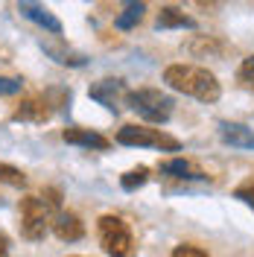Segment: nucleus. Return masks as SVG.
Wrapping results in <instances>:
<instances>
[{
	"mask_svg": "<svg viewBox=\"0 0 254 257\" xmlns=\"http://www.w3.org/2000/svg\"><path fill=\"white\" fill-rule=\"evenodd\" d=\"M117 144L123 146H152V149H167V152H178L181 144L164 135L161 128H149V126H123L117 132Z\"/></svg>",
	"mask_w": 254,
	"mask_h": 257,
	"instance_id": "nucleus-5",
	"label": "nucleus"
},
{
	"mask_svg": "<svg viewBox=\"0 0 254 257\" xmlns=\"http://www.w3.org/2000/svg\"><path fill=\"white\" fill-rule=\"evenodd\" d=\"M219 138L237 149H254V132L242 123H219Z\"/></svg>",
	"mask_w": 254,
	"mask_h": 257,
	"instance_id": "nucleus-11",
	"label": "nucleus"
},
{
	"mask_svg": "<svg viewBox=\"0 0 254 257\" xmlns=\"http://www.w3.org/2000/svg\"><path fill=\"white\" fill-rule=\"evenodd\" d=\"M62 138L73 146H85V149H108V138H102L94 128H82V126H70L62 132Z\"/></svg>",
	"mask_w": 254,
	"mask_h": 257,
	"instance_id": "nucleus-10",
	"label": "nucleus"
},
{
	"mask_svg": "<svg viewBox=\"0 0 254 257\" xmlns=\"http://www.w3.org/2000/svg\"><path fill=\"white\" fill-rule=\"evenodd\" d=\"M62 210V193L56 187L44 190L41 196L21 199V237L24 240H44L47 231H53V219Z\"/></svg>",
	"mask_w": 254,
	"mask_h": 257,
	"instance_id": "nucleus-1",
	"label": "nucleus"
},
{
	"mask_svg": "<svg viewBox=\"0 0 254 257\" xmlns=\"http://www.w3.org/2000/svg\"><path fill=\"white\" fill-rule=\"evenodd\" d=\"M0 181H3V184H9V187H27V176H24L18 167L3 164V161H0Z\"/></svg>",
	"mask_w": 254,
	"mask_h": 257,
	"instance_id": "nucleus-17",
	"label": "nucleus"
},
{
	"mask_svg": "<svg viewBox=\"0 0 254 257\" xmlns=\"http://www.w3.org/2000/svg\"><path fill=\"white\" fill-rule=\"evenodd\" d=\"M126 105L146 123H167L173 117V96L161 94L155 88H141V91H129Z\"/></svg>",
	"mask_w": 254,
	"mask_h": 257,
	"instance_id": "nucleus-4",
	"label": "nucleus"
},
{
	"mask_svg": "<svg viewBox=\"0 0 254 257\" xmlns=\"http://www.w3.org/2000/svg\"><path fill=\"white\" fill-rule=\"evenodd\" d=\"M196 3H202V6H207V3H219V0H196Z\"/></svg>",
	"mask_w": 254,
	"mask_h": 257,
	"instance_id": "nucleus-24",
	"label": "nucleus"
},
{
	"mask_svg": "<svg viewBox=\"0 0 254 257\" xmlns=\"http://www.w3.org/2000/svg\"><path fill=\"white\" fill-rule=\"evenodd\" d=\"M96 237H99V245L108 257H135L138 245H135V237H132V228H129L126 219H120L114 213L99 216Z\"/></svg>",
	"mask_w": 254,
	"mask_h": 257,
	"instance_id": "nucleus-3",
	"label": "nucleus"
},
{
	"mask_svg": "<svg viewBox=\"0 0 254 257\" xmlns=\"http://www.w3.org/2000/svg\"><path fill=\"white\" fill-rule=\"evenodd\" d=\"M187 50H190L193 56H205V53H207V56H210V53H213V56H219L225 47L216 41V38H210V35H196L190 44H187Z\"/></svg>",
	"mask_w": 254,
	"mask_h": 257,
	"instance_id": "nucleus-16",
	"label": "nucleus"
},
{
	"mask_svg": "<svg viewBox=\"0 0 254 257\" xmlns=\"http://www.w3.org/2000/svg\"><path fill=\"white\" fill-rule=\"evenodd\" d=\"M0 257H9V237L0 234Z\"/></svg>",
	"mask_w": 254,
	"mask_h": 257,
	"instance_id": "nucleus-23",
	"label": "nucleus"
},
{
	"mask_svg": "<svg viewBox=\"0 0 254 257\" xmlns=\"http://www.w3.org/2000/svg\"><path fill=\"white\" fill-rule=\"evenodd\" d=\"M149 181V170L146 167H138V170H129L126 176L120 178V184H123V190H138Z\"/></svg>",
	"mask_w": 254,
	"mask_h": 257,
	"instance_id": "nucleus-18",
	"label": "nucleus"
},
{
	"mask_svg": "<svg viewBox=\"0 0 254 257\" xmlns=\"http://www.w3.org/2000/svg\"><path fill=\"white\" fill-rule=\"evenodd\" d=\"M173 257H207V251L196 248V245H178L173 251Z\"/></svg>",
	"mask_w": 254,
	"mask_h": 257,
	"instance_id": "nucleus-22",
	"label": "nucleus"
},
{
	"mask_svg": "<svg viewBox=\"0 0 254 257\" xmlns=\"http://www.w3.org/2000/svg\"><path fill=\"white\" fill-rule=\"evenodd\" d=\"M158 30H196V21L190 15H184L181 9L167 6L158 15Z\"/></svg>",
	"mask_w": 254,
	"mask_h": 257,
	"instance_id": "nucleus-13",
	"label": "nucleus"
},
{
	"mask_svg": "<svg viewBox=\"0 0 254 257\" xmlns=\"http://www.w3.org/2000/svg\"><path fill=\"white\" fill-rule=\"evenodd\" d=\"M239 82H242L248 91H254V56H248L245 62L239 64Z\"/></svg>",
	"mask_w": 254,
	"mask_h": 257,
	"instance_id": "nucleus-19",
	"label": "nucleus"
},
{
	"mask_svg": "<svg viewBox=\"0 0 254 257\" xmlns=\"http://www.w3.org/2000/svg\"><path fill=\"white\" fill-rule=\"evenodd\" d=\"M120 3H123V12L114 18V27H117V30H132V27H138L143 21V12H146L143 0H120Z\"/></svg>",
	"mask_w": 254,
	"mask_h": 257,
	"instance_id": "nucleus-12",
	"label": "nucleus"
},
{
	"mask_svg": "<svg viewBox=\"0 0 254 257\" xmlns=\"http://www.w3.org/2000/svg\"><path fill=\"white\" fill-rule=\"evenodd\" d=\"M53 234L59 237L62 242H76L85 237V225L76 213H70V210H59L56 213V219H53Z\"/></svg>",
	"mask_w": 254,
	"mask_h": 257,
	"instance_id": "nucleus-9",
	"label": "nucleus"
},
{
	"mask_svg": "<svg viewBox=\"0 0 254 257\" xmlns=\"http://www.w3.org/2000/svg\"><path fill=\"white\" fill-rule=\"evenodd\" d=\"M24 91V79H18V76H0V94H21Z\"/></svg>",
	"mask_w": 254,
	"mask_h": 257,
	"instance_id": "nucleus-20",
	"label": "nucleus"
},
{
	"mask_svg": "<svg viewBox=\"0 0 254 257\" xmlns=\"http://www.w3.org/2000/svg\"><path fill=\"white\" fill-rule=\"evenodd\" d=\"M50 114H53V108L44 96H27L18 102V108L12 111V120L15 123H44V120H50Z\"/></svg>",
	"mask_w": 254,
	"mask_h": 257,
	"instance_id": "nucleus-8",
	"label": "nucleus"
},
{
	"mask_svg": "<svg viewBox=\"0 0 254 257\" xmlns=\"http://www.w3.org/2000/svg\"><path fill=\"white\" fill-rule=\"evenodd\" d=\"M41 50H44L47 56H53L59 64H70V67H82V64L88 62L82 53H76V50H70V47H59V44H53V41H41Z\"/></svg>",
	"mask_w": 254,
	"mask_h": 257,
	"instance_id": "nucleus-14",
	"label": "nucleus"
},
{
	"mask_svg": "<svg viewBox=\"0 0 254 257\" xmlns=\"http://www.w3.org/2000/svg\"><path fill=\"white\" fill-rule=\"evenodd\" d=\"M18 12L27 21L38 24L41 30H47L50 35H62V21L53 15L44 3H38V0H18Z\"/></svg>",
	"mask_w": 254,
	"mask_h": 257,
	"instance_id": "nucleus-7",
	"label": "nucleus"
},
{
	"mask_svg": "<svg viewBox=\"0 0 254 257\" xmlns=\"http://www.w3.org/2000/svg\"><path fill=\"white\" fill-rule=\"evenodd\" d=\"M88 94H91V99H96L99 105H105L108 111H117V108L126 102L129 91H126V85H123V79H99V82L91 85Z\"/></svg>",
	"mask_w": 254,
	"mask_h": 257,
	"instance_id": "nucleus-6",
	"label": "nucleus"
},
{
	"mask_svg": "<svg viewBox=\"0 0 254 257\" xmlns=\"http://www.w3.org/2000/svg\"><path fill=\"white\" fill-rule=\"evenodd\" d=\"M161 176H170V178H205L202 173H196L187 158H170V161H161Z\"/></svg>",
	"mask_w": 254,
	"mask_h": 257,
	"instance_id": "nucleus-15",
	"label": "nucleus"
},
{
	"mask_svg": "<svg viewBox=\"0 0 254 257\" xmlns=\"http://www.w3.org/2000/svg\"><path fill=\"white\" fill-rule=\"evenodd\" d=\"M164 82L184 96H193L199 102H216L222 88L219 79L207 70V67H196V64H170L164 70Z\"/></svg>",
	"mask_w": 254,
	"mask_h": 257,
	"instance_id": "nucleus-2",
	"label": "nucleus"
},
{
	"mask_svg": "<svg viewBox=\"0 0 254 257\" xmlns=\"http://www.w3.org/2000/svg\"><path fill=\"white\" fill-rule=\"evenodd\" d=\"M237 199H242V202H245V205L254 210V176L245 178V181L237 187Z\"/></svg>",
	"mask_w": 254,
	"mask_h": 257,
	"instance_id": "nucleus-21",
	"label": "nucleus"
}]
</instances>
